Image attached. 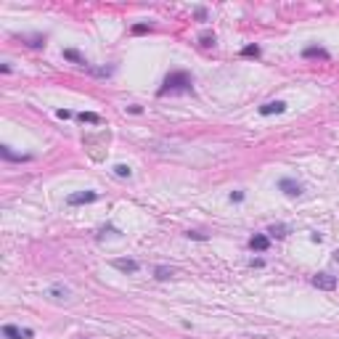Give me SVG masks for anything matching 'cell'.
Returning a JSON list of instances; mask_svg holds the SVG:
<instances>
[{
	"mask_svg": "<svg viewBox=\"0 0 339 339\" xmlns=\"http://www.w3.org/2000/svg\"><path fill=\"white\" fill-rule=\"evenodd\" d=\"M191 74L188 72H170L165 77V88L159 90V96H167V93H186V90H191Z\"/></svg>",
	"mask_w": 339,
	"mask_h": 339,
	"instance_id": "6da1fadb",
	"label": "cell"
},
{
	"mask_svg": "<svg viewBox=\"0 0 339 339\" xmlns=\"http://www.w3.org/2000/svg\"><path fill=\"white\" fill-rule=\"evenodd\" d=\"M278 188H281L286 196H299V194H302V186H299L297 180H291V178H281L278 180Z\"/></svg>",
	"mask_w": 339,
	"mask_h": 339,
	"instance_id": "5b68a950",
	"label": "cell"
},
{
	"mask_svg": "<svg viewBox=\"0 0 339 339\" xmlns=\"http://www.w3.org/2000/svg\"><path fill=\"white\" fill-rule=\"evenodd\" d=\"M48 294H50V297H58V299H61V297H67L69 291H67V286H50V291H48Z\"/></svg>",
	"mask_w": 339,
	"mask_h": 339,
	"instance_id": "4fadbf2b",
	"label": "cell"
},
{
	"mask_svg": "<svg viewBox=\"0 0 339 339\" xmlns=\"http://www.w3.org/2000/svg\"><path fill=\"white\" fill-rule=\"evenodd\" d=\"M80 122H90V125H101V117L93 114V112H82L80 114Z\"/></svg>",
	"mask_w": 339,
	"mask_h": 339,
	"instance_id": "8fae6325",
	"label": "cell"
},
{
	"mask_svg": "<svg viewBox=\"0 0 339 339\" xmlns=\"http://www.w3.org/2000/svg\"><path fill=\"white\" fill-rule=\"evenodd\" d=\"M112 265L117 270H122V273H135L138 270V263H135V260H112Z\"/></svg>",
	"mask_w": 339,
	"mask_h": 339,
	"instance_id": "9c48e42d",
	"label": "cell"
},
{
	"mask_svg": "<svg viewBox=\"0 0 339 339\" xmlns=\"http://www.w3.org/2000/svg\"><path fill=\"white\" fill-rule=\"evenodd\" d=\"M313 286H315V289H326V291H331V289H337V278H334V276H329V273H318V276L313 278Z\"/></svg>",
	"mask_w": 339,
	"mask_h": 339,
	"instance_id": "277c9868",
	"label": "cell"
},
{
	"mask_svg": "<svg viewBox=\"0 0 339 339\" xmlns=\"http://www.w3.org/2000/svg\"><path fill=\"white\" fill-rule=\"evenodd\" d=\"M302 56L305 58H323V61H326V58H329V50L321 48V45H310V48L302 50Z\"/></svg>",
	"mask_w": 339,
	"mask_h": 339,
	"instance_id": "ba28073f",
	"label": "cell"
},
{
	"mask_svg": "<svg viewBox=\"0 0 339 339\" xmlns=\"http://www.w3.org/2000/svg\"><path fill=\"white\" fill-rule=\"evenodd\" d=\"M64 58H69V61H74V64H82V67L88 64L80 53H77V50H64Z\"/></svg>",
	"mask_w": 339,
	"mask_h": 339,
	"instance_id": "7c38bea8",
	"label": "cell"
},
{
	"mask_svg": "<svg viewBox=\"0 0 339 339\" xmlns=\"http://www.w3.org/2000/svg\"><path fill=\"white\" fill-rule=\"evenodd\" d=\"M201 45H215V35H201Z\"/></svg>",
	"mask_w": 339,
	"mask_h": 339,
	"instance_id": "ac0fdd59",
	"label": "cell"
},
{
	"mask_svg": "<svg viewBox=\"0 0 339 339\" xmlns=\"http://www.w3.org/2000/svg\"><path fill=\"white\" fill-rule=\"evenodd\" d=\"M0 154H3L5 159H22V156H19V154H14V151H11L8 146H3V148H0Z\"/></svg>",
	"mask_w": 339,
	"mask_h": 339,
	"instance_id": "e0dca14e",
	"label": "cell"
},
{
	"mask_svg": "<svg viewBox=\"0 0 339 339\" xmlns=\"http://www.w3.org/2000/svg\"><path fill=\"white\" fill-rule=\"evenodd\" d=\"M93 201H98V194H96V191H77V194H69V196H67V204L69 207L93 204Z\"/></svg>",
	"mask_w": 339,
	"mask_h": 339,
	"instance_id": "7a4b0ae2",
	"label": "cell"
},
{
	"mask_svg": "<svg viewBox=\"0 0 339 339\" xmlns=\"http://www.w3.org/2000/svg\"><path fill=\"white\" fill-rule=\"evenodd\" d=\"M133 32H135V35H143V32H148V27H146V24H135Z\"/></svg>",
	"mask_w": 339,
	"mask_h": 339,
	"instance_id": "d6986e66",
	"label": "cell"
},
{
	"mask_svg": "<svg viewBox=\"0 0 339 339\" xmlns=\"http://www.w3.org/2000/svg\"><path fill=\"white\" fill-rule=\"evenodd\" d=\"M130 172H133V170L127 165H114V175H120V178H130Z\"/></svg>",
	"mask_w": 339,
	"mask_h": 339,
	"instance_id": "5bb4252c",
	"label": "cell"
},
{
	"mask_svg": "<svg viewBox=\"0 0 339 339\" xmlns=\"http://www.w3.org/2000/svg\"><path fill=\"white\" fill-rule=\"evenodd\" d=\"M268 246H270V239L263 236V233H254L249 239V249H254V252H265Z\"/></svg>",
	"mask_w": 339,
	"mask_h": 339,
	"instance_id": "8992f818",
	"label": "cell"
},
{
	"mask_svg": "<svg viewBox=\"0 0 339 339\" xmlns=\"http://www.w3.org/2000/svg\"><path fill=\"white\" fill-rule=\"evenodd\" d=\"M58 117H61V120H69V117H72V112H67V109H61V112H58Z\"/></svg>",
	"mask_w": 339,
	"mask_h": 339,
	"instance_id": "44dd1931",
	"label": "cell"
},
{
	"mask_svg": "<svg viewBox=\"0 0 339 339\" xmlns=\"http://www.w3.org/2000/svg\"><path fill=\"white\" fill-rule=\"evenodd\" d=\"M3 337L5 339H29L32 329H19V326H14V323H5L3 326Z\"/></svg>",
	"mask_w": 339,
	"mask_h": 339,
	"instance_id": "3957f363",
	"label": "cell"
},
{
	"mask_svg": "<svg viewBox=\"0 0 339 339\" xmlns=\"http://www.w3.org/2000/svg\"><path fill=\"white\" fill-rule=\"evenodd\" d=\"M154 276L159 278V281H167V278L175 276V270H172V268H165V265H159V268L154 270Z\"/></svg>",
	"mask_w": 339,
	"mask_h": 339,
	"instance_id": "30bf717a",
	"label": "cell"
},
{
	"mask_svg": "<svg viewBox=\"0 0 339 339\" xmlns=\"http://www.w3.org/2000/svg\"><path fill=\"white\" fill-rule=\"evenodd\" d=\"M241 56H254V58H257L260 56V48H257V45H246V48L241 50Z\"/></svg>",
	"mask_w": 339,
	"mask_h": 339,
	"instance_id": "9a60e30c",
	"label": "cell"
},
{
	"mask_svg": "<svg viewBox=\"0 0 339 339\" xmlns=\"http://www.w3.org/2000/svg\"><path fill=\"white\" fill-rule=\"evenodd\" d=\"M268 233H273V236H286V225H270Z\"/></svg>",
	"mask_w": 339,
	"mask_h": 339,
	"instance_id": "2e32d148",
	"label": "cell"
},
{
	"mask_svg": "<svg viewBox=\"0 0 339 339\" xmlns=\"http://www.w3.org/2000/svg\"><path fill=\"white\" fill-rule=\"evenodd\" d=\"M188 239H199V241H204L207 236H204V233H196V231H194V233H188Z\"/></svg>",
	"mask_w": 339,
	"mask_h": 339,
	"instance_id": "ffe728a7",
	"label": "cell"
},
{
	"mask_svg": "<svg viewBox=\"0 0 339 339\" xmlns=\"http://www.w3.org/2000/svg\"><path fill=\"white\" fill-rule=\"evenodd\" d=\"M284 109H286L284 101H270V103H263V106H260V114H263V117H270V114H281Z\"/></svg>",
	"mask_w": 339,
	"mask_h": 339,
	"instance_id": "52a82bcc",
	"label": "cell"
},
{
	"mask_svg": "<svg viewBox=\"0 0 339 339\" xmlns=\"http://www.w3.org/2000/svg\"><path fill=\"white\" fill-rule=\"evenodd\" d=\"M231 199H233V201H244V194H241V191H236V194H233Z\"/></svg>",
	"mask_w": 339,
	"mask_h": 339,
	"instance_id": "7402d4cb",
	"label": "cell"
},
{
	"mask_svg": "<svg viewBox=\"0 0 339 339\" xmlns=\"http://www.w3.org/2000/svg\"><path fill=\"white\" fill-rule=\"evenodd\" d=\"M334 260H337V263H339V252H334Z\"/></svg>",
	"mask_w": 339,
	"mask_h": 339,
	"instance_id": "603a6c76",
	"label": "cell"
}]
</instances>
